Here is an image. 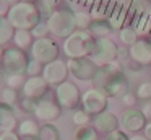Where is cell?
I'll use <instances>...</instances> for the list:
<instances>
[{
    "label": "cell",
    "instance_id": "6",
    "mask_svg": "<svg viewBox=\"0 0 151 140\" xmlns=\"http://www.w3.org/2000/svg\"><path fill=\"white\" fill-rule=\"evenodd\" d=\"M55 99L62 109H75L81 101V93L73 81H62L55 86Z\"/></svg>",
    "mask_w": 151,
    "mask_h": 140
},
{
    "label": "cell",
    "instance_id": "26",
    "mask_svg": "<svg viewBox=\"0 0 151 140\" xmlns=\"http://www.w3.org/2000/svg\"><path fill=\"white\" fill-rule=\"evenodd\" d=\"M119 38H120V41L125 46H133L138 41V31L130 28V26H124L120 29V33H119Z\"/></svg>",
    "mask_w": 151,
    "mask_h": 140
},
{
    "label": "cell",
    "instance_id": "3",
    "mask_svg": "<svg viewBox=\"0 0 151 140\" xmlns=\"http://www.w3.org/2000/svg\"><path fill=\"white\" fill-rule=\"evenodd\" d=\"M47 28L49 33L54 34L55 38L67 39L72 33L76 31V21H75V13L68 8H59L49 13L47 18Z\"/></svg>",
    "mask_w": 151,
    "mask_h": 140
},
{
    "label": "cell",
    "instance_id": "40",
    "mask_svg": "<svg viewBox=\"0 0 151 140\" xmlns=\"http://www.w3.org/2000/svg\"><path fill=\"white\" fill-rule=\"evenodd\" d=\"M57 3H59V0H42L44 10H47V12H50V13L54 12V8H55Z\"/></svg>",
    "mask_w": 151,
    "mask_h": 140
},
{
    "label": "cell",
    "instance_id": "11",
    "mask_svg": "<svg viewBox=\"0 0 151 140\" xmlns=\"http://www.w3.org/2000/svg\"><path fill=\"white\" fill-rule=\"evenodd\" d=\"M119 122H120V129L124 132L135 133V132H140L141 129H145V125H146V117L143 116V112L140 109H127L120 116Z\"/></svg>",
    "mask_w": 151,
    "mask_h": 140
},
{
    "label": "cell",
    "instance_id": "7",
    "mask_svg": "<svg viewBox=\"0 0 151 140\" xmlns=\"http://www.w3.org/2000/svg\"><path fill=\"white\" fill-rule=\"evenodd\" d=\"M31 55H33V59H36L41 64L46 65L49 62L59 59V46L50 38L34 39L33 46H31Z\"/></svg>",
    "mask_w": 151,
    "mask_h": 140
},
{
    "label": "cell",
    "instance_id": "32",
    "mask_svg": "<svg viewBox=\"0 0 151 140\" xmlns=\"http://www.w3.org/2000/svg\"><path fill=\"white\" fill-rule=\"evenodd\" d=\"M137 98L145 99V101H150L151 99V81H145V83H141L140 86H138Z\"/></svg>",
    "mask_w": 151,
    "mask_h": 140
},
{
    "label": "cell",
    "instance_id": "15",
    "mask_svg": "<svg viewBox=\"0 0 151 140\" xmlns=\"http://www.w3.org/2000/svg\"><path fill=\"white\" fill-rule=\"evenodd\" d=\"M130 57L133 62L140 65L151 64V42L146 39H138L133 46H130Z\"/></svg>",
    "mask_w": 151,
    "mask_h": 140
},
{
    "label": "cell",
    "instance_id": "47",
    "mask_svg": "<svg viewBox=\"0 0 151 140\" xmlns=\"http://www.w3.org/2000/svg\"><path fill=\"white\" fill-rule=\"evenodd\" d=\"M0 80H2V73H0Z\"/></svg>",
    "mask_w": 151,
    "mask_h": 140
},
{
    "label": "cell",
    "instance_id": "44",
    "mask_svg": "<svg viewBox=\"0 0 151 140\" xmlns=\"http://www.w3.org/2000/svg\"><path fill=\"white\" fill-rule=\"evenodd\" d=\"M128 140H150V139H146L145 135H133V137H130Z\"/></svg>",
    "mask_w": 151,
    "mask_h": 140
},
{
    "label": "cell",
    "instance_id": "17",
    "mask_svg": "<svg viewBox=\"0 0 151 140\" xmlns=\"http://www.w3.org/2000/svg\"><path fill=\"white\" fill-rule=\"evenodd\" d=\"M18 127V120L12 106L0 101V130H15Z\"/></svg>",
    "mask_w": 151,
    "mask_h": 140
},
{
    "label": "cell",
    "instance_id": "19",
    "mask_svg": "<svg viewBox=\"0 0 151 140\" xmlns=\"http://www.w3.org/2000/svg\"><path fill=\"white\" fill-rule=\"evenodd\" d=\"M39 129L37 122H34L33 119H24L18 124L17 127V133L21 137V139H26V137H33V139H37L39 135Z\"/></svg>",
    "mask_w": 151,
    "mask_h": 140
},
{
    "label": "cell",
    "instance_id": "12",
    "mask_svg": "<svg viewBox=\"0 0 151 140\" xmlns=\"http://www.w3.org/2000/svg\"><path fill=\"white\" fill-rule=\"evenodd\" d=\"M47 90H49V83L44 80L42 75H36V77H28L24 81L23 88V96L24 98H31L34 101H39L46 96Z\"/></svg>",
    "mask_w": 151,
    "mask_h": 140
},
{
    "label": "cell",
    "instance_id": "23",
    "mask_svg": "<svg viewBox=\"0 0 151 140\" xmlns=\"http://www.w3.org/2000/svg\"><path fill=\"white\" fill-rule=\"evenodd\" d=\"M112 31L111 25L106 23L104 20H94L89 26V33L93 36H98V38H107V34Z\"/></svg>",
    "mask_w": 151,
    "mask_h": 140
},
{
    "label": "cell",
    "instance_id": "5",
    "mask_svg": "<svg viewBox=\"0 0 151 140\" xmlns=\"http://www.w3.org/2000/svg\"><path fill=\"white\" fill-rule=\"evenodd\" d=\"M68 72L81 81H93L99 70V65L91 57H81V59H68L67 62Z\"/></svg>",
    "mask_w": 151,
    "mask_h": 140
},
{
    "label": "cell",
    "instance_id": "8",
    "mask_svg": "<svg viewBox=\"0 0 151 140\" xmlns=\"http://www.w3.org/2000/svg\"><path fill=\"white\" fill-rule=\"evenodd\" d=\"M107 94L101 88H89L81 94V106L88 114H101L107 107Z\"/></svg>",
    "mask_w": 151,
    "mask_h": 140
},
{
    "label": "cell",
    "instance_id": "28",
    "mask_svg": "<svg viewBox=\"0 0 151 140\" xmlns=\"http://www.w3.org/2000/svg\"><path fill=\"white\" fill-rule=\"evenodd\" d=\"M75 21H76V29H89L93 18L89 13L78 12V13H75Z\"/></svg>",
    "mask_w": 151,
    "mask_h": 140
},
{
    "label": "cell",
    "instance_id": "46",
    "mask_svg": "<svg viewBox=\"0 0 151 140\" xmlns=\"http://www.w3.org/2000/svg\"><path fill=\"white\" fill-rule=\"evenodd\" d=\"M23 2H31V3H34V2H37V0H23Z\"/></svg>",
    "mask_w": 151,
    "mask_h": 140
},
{
    "label": "cell",
    "instance_id": "43",
    "mask_svg": "<svg viewBox=\"0 0 151 140\" xmlns=\"http://www.w3.org/2000/svg\"><path fill=\"white\" fill-rule=\"evenodd\" d=\"M127 55H130V51H127V49H119L117 59H125Z\"/></svg>",
    "mask_w": 151,
    "mask_h": 140
},
{
    "label": "cell",
    "instance_id": "24",
    "mask_svg": "<svg viewBox=\"0 0 151 140\" xmlns=\"http://www.w3.org/2000/svg\"><path fill=\"white\" fill-rule=\"evenodd\" d=\"M112 8H114V7H112ZM112 8H107V0H102V2H99V3H96V5L91 7L89 15L94 20H104V18H109Z\"/></svg>",
    "mask_w": 151,
    "mask_h": 140
},
{
    "label": "cell",
    "instance_id": "38",
    "mask_svg": "<svg viewBox=\"0 0 151 140\" xmlns=\"http://www.w3.org/2000/svg\"><path fill=\"white\" fill-rule=\"evenodd\" d=\"M12 3L8 0H0V18H7L8 12H10Z\"/></svg>",
    "mask_w": 151,
    "mask_h": 140
},
{
    "label": "cell",
    "instance_id": "29",
    "mask_svg": "<svg viewBox=\"0 0 151 140\" xmlns=\"http://www.w3.org/2000/svg\"><path fill=\"white\" fill-rule=\"evenodd\" d=\"M73 122H75L78 127L89 125V122H93V120H91V114H88L85 109L75 111V112H73Z\"/></svg>",
    "mask_w": 151,
    "mask_h": 140
},
{
    "label": "cell",
    "instance_id": "39",
    "mask_svg": "<svg viewBox=\"0 0 151 140\" xmlns=\"http://www.w3.org/2000/svg\"><path fill=\"white\" fill-rule=\"evenodd\" d=\"M141 112H143V116L146 117V120H151V101H146V103L141 106Z\"/></svg>",
    "mask_w": 151,
    "mask_h": 140
},
{
    "label": "cell",
    "instance_id": "22",
    "mask_svg": "<svg viewBox=\"0 0 151 140\" xmlns=\"http://www.w3.org/2000/svg\"><path fill=\"white\" fill-rule=\"evenodd\" d=\"M75 140H99V132L93 125H81L73 133Z\"/></svg>",
    "mask_w": 151,
    "mask_h": 140
},
{
    "label": "cell",
    "instance_id": "4",
    "mask_svg": "<svg viewBox=\"0 0 151 140\" xmlns=\"http://www.w3.org/2000/svg\"><path fill=\"white\" fill-rule=\"evenodd\" d=\"M117 54H119V47L111 38H98L89 57L101 67V65L117 60Z\"/></svg>",
    "mask_w": 151,
    "mask_h": 140
},
{
    "label": "cell",
    "instance_id": "13",
    "mask_svg": "<svg viewBox=\"0 0 151 140\" xmlns=\"http://www.w3.org/2000/svg\"><path fill=\"white\" fill-rule=\"evenodd\" d=\"M34 114L39 120H44V122H52V120H57L62 114V107L57 101H52L49 98H42L36 103V109H34Z\"/></svg>",
    "mask_w": 151,
    "mask_h": 140
},
{
    "label": "cell",
    "instance_id": "34",
    "mask_svg": "<svg viewBox=\"0 0 151 140\" xmlns=\"http://www.w3.org/2000/svg\"><path fill=\"white\" fill-rule=\"evenodd\" d=\"M36 103H37V101L31 99V98H24V96H23V99H21V103H20L21 111H23V112H26V114H34Z\"/></svg>",
    "mask_w": 151,
    "mask_h": 140
},
{
    "label": "cell",
    "instance_id": "31",
    "mask_svg": "<svg viewBox=\"0 0 151 140\" xmlns=\"http://www.w3.org/2000/svg\"><path fill=\"white\" fill-rule=\"evenodd\" d=\"M42 68H44V64H41L39 60L36 59H31L28 62V68H26V73L29 77H36V75H42Z\"/></svg>",
    "mask_w": 151,
    "mask_h": 140
},
{
    "label": "cell",
    "instance_id": "14",
    "mask_svg": "<svg viewBox=\"0 0 151 140\" xmlns=\"http://www.w3.org/2000/svg\"><path fill=\"white\" fill-rule=\"evenodd\" d=\"M93 127L99 133H111L120 127V122H119L115 114L109 112V111H104L101 114H96V117L93 119Z\"/></svg>",
    "mask_w": 151,
    "mask_h": 140
},
{
    "label": "cell",
    "instance_id": "37",
    "mask_svg": "<svg viewBox=\"0 0 151 140\" xmlns=\"http://www.w3.org/2000/svg\"><path fill=\"white\" fill-rule=\"evenodd\" d=\"M122 103L128 107H133L135 103H137V94H130V93H125L122 96Z\"/></svg>",
    "mask_w": 151,
    "mask_h": 140
},
{
    "label": "cell",
    "instance_id": "20",
    "mask_svg": "<svg viewBox=\"0 0 151 140\" xmlns=\"http://www.w3.org/2000/svg\"><path fill=\"white\" fill-rule=\"evenodd\" d=\"M33 34H31L29 29H15V34H13V42L18 49H28L33 46Z\"/></svg>",
    "mask_w": 151,
    "mask_h": 140
},
{
    "label": "cell",
    "instance_id": "25",
    "mask_svg": "<svg viewBox=\"0 0 151 140\" xmlns=\"http://www.w3.org/2000/svg\"><path fill=\"white\" fill-rule=\"evenodd\" d=\"M39 140H60L59 137V130L54 124L47 122L46 125H42L39 129V135H37Z\"/></svg>",
    "mask_w": 151,
    "mask_h": 140
},
{
    "label": "cell",
    "instance_id": "30",
    "mask_svg": "<svg viewBox=\"0 0 151 140\" xmlns=\"http://www.w3.org/2000/svg\"><path fill=\"white\" fill-rule=\"evenodd\" d=\"M17 101H18V93H17V90L7 86L4 91H2V103L8 104V106H13Z\"/></svg>",
    "mask_w": 151,
    "mask_h": 140
},
{
    "label": "cell",
    "instance_id": "16",
    "mask_svg": "<svg viewBox=\"0 0 151 140\" xmlns=\"http://www.w3.org/2000/svg\"><path fill=\"white\" fill-rule=\"evenodd\" d=\"M127 88H128L127 80H125V77L120 73V75H117V77H114L112 80H109L101 90L104 91L107 96H112V98L120 96L122 98L125 93H127Z\"/></svg>",
    "mask_w": 151,
    "mask_h": 140
},
{
    "label": "cell",
    "instance_id": "36",
    "mask_svg": "<svg viewBox=\"0 0 151 140\" xmlns=\"http://www.w3.org/2000/svg\"><path fill=\"white\" fill-rule=\"evenodd\" d=\"M0 140H21V137L15 130H4L0 133Z\"/></svg>",
    "mask_w": 151,
    "mask_h": 140
},
{
    "label": "cell",
    "instance_id": "9",
    "mask_svg": "<svg viewBox=\"0 0 151 140\" xmlns=\"http://www.w3.org/2000/svg\"><path fill=\"white\" fill-rule=\"evenodd\" d=\"M4 67L7 70V73H26V68H28V57L24 54L23 49H18V47H10L5 51L4 55Z\"/></svg>",
    "mask_w": 151,
    "mask_h": 140
},
{
    "label": "cell",
    "instance_id": "42",
    "mask_svg": "<svg viewBox=\"0 0 151 140\" xmlns=\"http://www.w3.org/2000/svg\"><path fill=\"white\" fill-rule=\"evenodd\" d=\"M145 137L151 140V120L146 122V125H145Z\"/></svg>",
    "mask_w": 151,
    "mask_h": 140
},
{
    "label": "cell",
    "instance_id": "41",
    "mask_svg": "<svg viewBox=\"0 0 151 140\" xmlns=\"http://www.w3.org/2000/svg\"><path fill=\"white\" fill-rule=\"evenodd\" d=\"M81 5H88V7H93V5H96V3H99V2H102V0H78Z\"/></svg>",
    "mask_w": 151,
    "mask_h": 140
},
{
    "label": "cell",
    "instance_id": "2",
    "mask_svg": "<svg viewBox=\"0 0 151 140\" xmlns=\"http://www.w3.org/2000/svg\"><path fill=\"white\" fill-rule=\"evenodd\" d=\"M94 36L86 29H76L63 42V52L70 59L89 57L94 49Z\"/></svg>",
    "mask_w": 151,
    "mask_h": 140
},
{
    "label": "cell",
    "instance_id": "18",
    "mask_svg": "<svg viewBox=\"0 0 151 140\" xmlns=\"http://www.w3.org/2000/svg\"><path fill=\"white\" fill-rule=\"evenodd\" d=\"M125 18H127V7L124 3H119L112 8L111 15H109V25L111 28H115V29H122L124 28V23H125Z\"/></svg>",
    "mask_w": 151,
    "mask_h": 140
},
{
    "label": "cell",
    "instance_id": "1",
    "mask_svg": "<svg viewBox=\"0 0 151 140\" xmlns=\"http://www.w3.org/2000/svg\"><path fill=\"white\" fill-rule=\"evenodd\" d=\"M7 18L15 29H29L31 31L34 26L41 23V12L34 3L18 0L10 7Z\"/></svg>",
    "mask_w": 151,
    "mask_h": 140
},
{
    "label": "cell",
    "instance_id": "27",
    "mask_svg": "<svg viewBox=\"0 0 151 140\" xmlns=\"http://www.w3.org/2000/svg\"><path fill=\"white\" fill-rule=\"evenodd\" d=\"M5 81H7V86H8V88L18 90V88H23V85H24V81H26V78H24L23 73H7V78H5Z\"/></svg>",
    "mask_w": 151,
    "mask_h": 140
},
{
    "label": "cell",
    "instance_id": "45",
    "mask_svg": "<svg viewBox=\"0 0 151 140\" xmlns=\"http://www.w3.org/2000/svg\"><path fill=\"white\" fill-rule=\"evenodd\" d=\"M4 55H5V49H4V46H0V62L4 60Z\"/></svg>",
    "mask_w": 151,
    "mask_h": 140
},
{
    "label": "cell",
    "instance_id": "10",
    "mask_svg": "<svg viewBox=\"0 0 151 140\" xmlns=\"http://www.w3.org/2000/svg\"><path fill=\"white\" fill-rule=\"evenodd\" d=\"M68 65H67V62L60 60V59H55V60L49 62V64L44 65L42 68V77L44 80L47 81L49 85H60L62 81L67 80V77H68Z\"/></svg>",
    "mask_w": 151,
    "mask_h": 140
},
{
    "label": "cell",
    "instance_id": "21",
    "mask_svg": "<svg viewBox=\"0 0 151 140\" xmlns=\"http://www.w3.org/2000/svg\"><path fill=\"white\" fill-rule=\"evenodd\" d=\"M13 34H15V28L8 21V18H0V46H4L8 41H12Z\"/></svg>",
    "mask_w": 151,
    "mask_h": 140
},
{
    "label": "cell",
    "instance_id": "35",
    "mask_svg": "<svg viewBox=\"0 0 151 140\" xmlns=\"http://www.w3.org/2000/svg\"><path fill=\"white\" fill-rule=\"evenodd\" d=\"M106 140H128V135H127V132H124L122 129H117V130H114V132L107 133Z\"/></svg>",
    "mask_w": 151,
    "mask_h": 140
},
{
    "label": "cell",
    "instance_id": "33",
    "mask_svg": "<svg viewBox=\"0 0 151 140\" xmlns=\"http://www.w3.org/2000/svg\"><path fill=\"white\" fill-rule=\"evenodd\" d=\"M47 33H49V28H47V23H39L37 26H34L31 29V34H33L34 39H41V38H47Z\"/></svg>",
    "mask_w": 151,
    "mask_h": 140
}]
</instances>
